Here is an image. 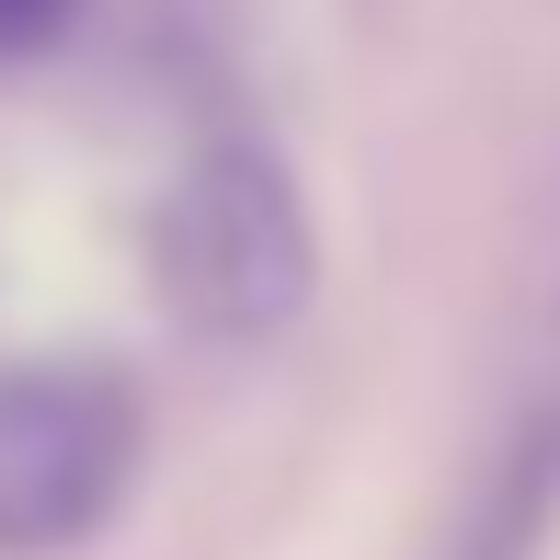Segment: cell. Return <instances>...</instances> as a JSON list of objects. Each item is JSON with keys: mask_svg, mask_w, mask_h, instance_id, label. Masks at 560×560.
I'll return each mask as SVG.
<instances>
[{"mask_svg": "<svg viewBox=\"0 0 560 560\" xmlns=\"http://www.w3.org/2000/svg\"><path fill=\"white\" fill-rule=\"evenodd\" d=\"M149 412L104 354L0 366V560H69L138 492Z\"/></svg>", "mask_w": 560, "mask_h": 560, "instance_id": "obj_2", "label": "cell"}, {"mask_svg": "<svg viewBox=\"0 0 560 560\" xmlns=\"http://www.w3.org/2000/svg\"><path fill=\"white\" fill-rule=\"evenodd\" d=\"M81 23V0H0V69H23V58H46V46Z\"/></svg>", "mask_w": 560, "mask_h": 560, "instance_id": "obj_4", "label": "cell"}, {"mask_svg": "<svg viewBox=\"0 0 560 560\" xmlns=\"http://www.w3.org/2000/svg\"><path fill=\"white\" fill-rule=\"evenodd\" d=\"M549 503H560V435H538V446L503 457V503H492V526L469 538V560H526V538H538Z\"/></svg>", "mask_w": 560, "mask_h": 560, "instance_id": "obj_3", "label": "cell"}, {"mask_svg": "<svg viewBox=\"0 0 560 560\" xmlns=\"http://www.w3.org/2000/svg\"><path fill=\"white\" fill-rule=\"evenodd\" d=\"M149 275L161 310L207 343H275L320 287V229L298 172L264 138H207L149 207Z\"/></svg>", "mask_w": 560, "mask_h": 560, "instance_id": "obj_1", "label": "cell"}]
</instances>
